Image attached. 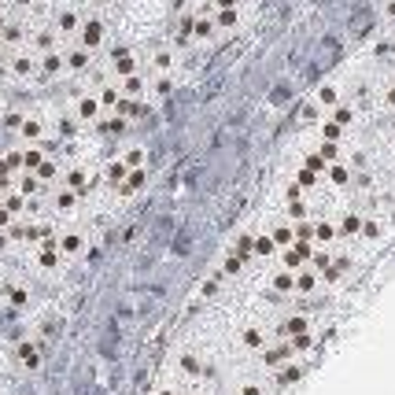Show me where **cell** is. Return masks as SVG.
Wrapping results in <instances>:
<instances>
[{"instance_id": "cell-1", "label": "cell", "mask_w": 395, "mask_h": 395, "mask_svg": "<svg viewBox=\"0 0 395 395\" xmlns=\"http://www.w3.org/2000/svg\"><path fill=\"white\" fill-rule=\"evenodd\" d=\"M74 111H78V118H96V115L103 111V108H100V96H78Z\"/></svg>"}, {"instance_id": "cell-2", "label": "cell", "mask_w": 395, "mask_h": 395, "mask_svg": "<svg viewBox=\"0 0 395 395\" xmlns=\"http://www.w3.org/2000/svg\"><path fill=\"white\" fill-rule=\"evenodd\" d=\"M255 252H259V255H270V252H273V236H259V240H255Z\"/></svg>"}, {"instance_id": "cell-3", "label": "cell", "mask_w": 395, "mask_h": 395, "mask_svg": "<svg viewBox=\"0 0 395 395\" xmlns=\"http://www.w3.org/2000/svg\"><path fill=\"white\" fill-rule=\"evenodd\" d=\"M318 100L325 103V108H333V103H336V89H333V85H325L322 93H318Z\"/></svg>"}, {"instance_id": "cell-4", "label": "cell", "mask_w": 395, "mask_h": 395, "mask_svg": "<svg viewBox=\"0 0 395 395\" xmlns=\"http://www.w3.org/2000/svg\"><path fill=\"white\" fill-rule=\"evenodd\" d=\"M329 178H333L336 185H347V178H351V174H347L344 166H333V170H329Z\"/></svg>"}, {"instance_id": "cell-5", "label": "cell", "mask_w": 395, "mask_h": 395, "mask_svg": "<svg viewBox=\"0 0 395 395\" xmlns=\"http://www.w3.org/2000/svg\"><path fill=\"white\" fill-rule=\"evenodd\" d=\"M108 178H111V181H122V178H126V163H111V166H108Z\"/></svg>"}, {"instance_id": "cell-6", "label": "cell", "mask_w": 395, "mask_h": 395, "mask_svg": "<svg viewBox=\"0 0 395 395\" xmlns=\"http://www.w3.org/2000/svg\"><path fill=\"white\" fill-rule=\"evenodd\" d=\"M273 288H278V292H292V273H281V278L273 281Z\"/></svg>"}, {"instance_id": "cell-7", "label": "cell", "mask_w": 395, "mask_h": 395, "mask_svg": "<svg viewBox=\"0 0 395 395\" xmlns=\"http://www.w3.org/2000/svg\"><path fill=\"white\" fill-rule=\"evenodd\" d=\"M141 163H144V152H141V148H134V152L126 155V166H134V170H137Z\"/></svg>"}, {"instance_id": "cell-8", "label": "cell", "mask_w": 395, "mask_h": 395, "mask_svg": "<svg viewBox=\"0 0 395 395\" xmlns=\"http://www.w3.org/2000/svg\"><path fill=\"white\" fill-rule=\"evenodd\" d=\"M244 344H247V347H259V344H262V333H255V329H247V333H244Z\"/></svg>"}, {"instance_id": "cell-9", "label": "cell", "mask_w": 395, "mask_h": 395, "mask_svg": "<svg viewBox=\"0 0 395 395\" xmlns=\"http://www.w3.org/2000/svg\"><path fill=\"white\" fill-rule=\"evenodd\" d=\"M340 229H344V233H359V218H354V215H347L344 222H340Z\"/></svg>"}, {"instance_id": "cell-10", "label": "cell", "mask_w": 395, "mask_h": 395, "mask_svg": "<svg viewBox=\"0 0 395 395\" xmlns=\"http://www.w3.org/2000/svg\"><path fill=\"white\" fill-rule=\"evenodd\" d=\"M56 203H59V210H71V207H74V196H71V192H59Z\"/></svg>"}, {"instance_id": "cell-11", "label": "cell", "mask_w": 395, "mask_h": 395, "mask_svg": "<svg viewBox=\"0 0 395 395\" xmlns=\"http://www.w3.org/2000/svg\"><path fill=\"white\" fill-rule=\"evenodd\" d=\"M288 240H292V229H278V233H273V244H288Z\"/></svg>"}, {"instance_id": "cell-12", "label": "cell", "mask_w": 395, "mask_h": 395, "mask_svg": "<svg viewBox=\"0 0 395 395\" xmlns=\"http://www.w3.org/2000/svg\"><path fill=\"white\" fill-rule=\"evenodd\" d=\"M318 240H333V226H329V222L318 226Z\"/></svg>"}, {"instance_id": "cell-13", "label": "cell", "mask_w": 395, "mask_h": 395, "mask_svg": "<svg viewBox=\"0 0 395 395\" xmlns=\"http://www.w3.org/2000/svg\"><path fill=\"white\" fill-rule=\"evenodd\" d=\"M63 247H67V252H78V247H82V236H67V240H63Z\"/></svg>"}, {"instance_id": "cell-14", "label": "cell", "mask_w": 395, "mask_h": 395, "mask_svg": "<svg viewBox=\"0 0 395 395\" xmlns=\"http://www.w3.org/2000/svg\"><path fill=\"white\" fill-rule=\"evenodd\" d=\"M303 329H307V322H303V318H292V322H288V333H303Z\"/></svg>"}, {"instance_id": "cell-15", "label": "cell", "mask_w": 395, "mask_h": 395, "mask_svg": "<svg viewBox=\"0 0 395 395\" xmlns=\"http://www.w3.org/2000/svg\"><path fill=\"white\" fill-rule=\"evenodd\" d=\"M22 362H26V366H37V354H34V347H22Z\"/></svg>"}, {"instance_id": "cell-16", "label": "cell", "mask_w": 395, "mask_h": 395, "mask_svg": "<svg viewBox=\"0 0 395 395\" xmlns=\"http://www.w3.org/2000/svg\"><path fill=\"white\" fill-rule=\"evenodd\" d=\"M240 395H262V392H259V385H244V392H240Z\"/></svg>"}]
</instances>
